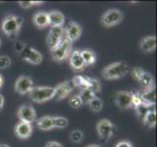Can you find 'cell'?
<instances>
[{"label":"cell","instance_id":"d4e9b609","mask_svg":"<svg viewBox=\"0 0 157 147\" xmlns=\"http://www.w3.org/2000/svg\"><path fill=\"white\" fill-rule=\"evenodd\" d=\"M71 83L74 88H79L81 89L88 88V77H83V76H75L72 79Z\"/></svg>","mask_w":157,"mask_h":147},{"label":"cell","instance_id":"1f68e13d","mask_svg":"<svg viewBox=\"0 0 157 147\" xmlns=\"http://www.w3.org/2000/svg\"><path fill=\"white\" fill-rule=\"evenodd\" d=\"M12 65V61L9 56L7 55H1L0 56V70H5L9 68Z\"/></svg>","mask_w":157,"mask_h":147},{"label":"cell","instance_id":"9c48e42d","mask_svg":"<svg viewBox=\"0 0 157 147\" xmlns=\"http://www.w3.org/2000/svg\"><path fill=\"white\" fill-rule=\"evenodd\" d=\"M17 114L19 119L21 120V122L32 124L36 120V112L31 105H28V104L21 105L18 109Z\"/></svg>","mask_w":157,"mask_h":147},{"label":"cell","instance_id":"30bf717a","mask_svg":"<svg viewBox=\"0 0 157 147\" xmlns=\"http://www.w3.org/2000/svg\"><path fill=\"white\" fill-rule=\"evenodd\" d=\"M32 88H33V81L26 76H21L15 83V90L21 95L29 94Z\"/></svg>","mask_w":157,"mask_h":147},{"label":"cell","instance_id":"5b68a950","mask_svg":"<svg viewBox=\"0 0 157 147\" xmlns=\"http://www.w3.org/2000/svg\"><path fill=\"white\" fill-rule=\"evenodd\" d=\"M123 20V13L117 9H108L102 14L101 23L105 28H111L118 24H120Z\"/></svg>","mask_w":157,"mask_h":147},{"label":"cell","instance_id":"cb8c5ba5","mask_svg":"<svg viewBox=\"0 0 157 147\" xmlns=\"http://www.w3.org/2000/svg\"><path fill=\"white\" fill-rule=\"evenodd\" d=\"M78 96L80 97L81 101H82V104H89L90 101H92L96 97V94L89 88H83L81 89Z\"/></svg>","mask_w":157,"mask_h":147},{"label":"cell","instance_id":"ab89813d","mask_svg":"<svg viewBox=\"0 0 157 147\" xmlns=\"http://www.w3.org/2000/svg\"><path fill=\"white\" fill-rule=\"evenodd\" d=\"M4 84V78L2 77L1 75H0V88H2V85Z\"/></svg>","mask_w":157,"mask_h":147},{"label":"cell","instance_id":"7402d4cb","mask_svg":"<svg viewBox=\"0 0 157 147\" xmlns=\"http://www.w3.org/2000/svg\"><path fill=\"white\" fill-rule=\"evenodd\" d=\"M38 129L41 130H50L54 128L53 125V117L51 116H45L40 118L36 123Z\"/></svg>","mask_w":157,"mask_h":147},{"label":"cell","instance_id":"8fae6325","mask_svg":"<svg viewBox=\"0 0 157 147\" xmlns=\"http://www.w3.org/2000/svg\"><path fill=\"white\" fill-rule=\"evenodd\" d=\"M73 88L74 86L71 83V80L59 84L55 88V96H54V98L57 100H63L71 93Z\"/></svg>","mask_w":157,"mask_h":147},{"label":"cell","instance_id":"6da1fadb","mask_svg":"<svg viewBox=\"0 0 157 147\" xmlns=\"http://www.w3.org/2000/svg\"><path fill=\"white\" fill-rule=\"evenodd\" d=\"M24 19L21 17L14 15H9L5 17L2 24H1V30L5 34L9 39L15 40L19 35V32L21 31V27L23 25Z\"/></svg>","mask_w":157,"mask_h":147},{"label":"cell","instance_id":"d6986e66","mask_svg":"<svg viewBox=\"0 0 157 147\" xmlns=\"http://www.w3.org/2000/svg\"><path fill=\"white\" fill-rule=\"evenodd\" d=\"M140 96H142L143 102L144 104H147L150 107L155 105V103H156V89H155V88L140 92Z\"/></svg>","mask_w":157,"mask_h":147},{"label":"cell","instance_id":"83f0119b","mask_svg":"<svg viewBox=\"0 0 157 147\" xmlns=\"http://www.w3.org/2000/svg\"><path fill=\"white\" fill-rule=\"evenodd\" d=\"M89 107L90 109L93 112H100L101 109H102V106H104V103H102L101 99L99 97H95L93 100L90 101L89 103Z\"/></svg>","mask_w":157,"mask_h":147},{"label":"cell","instance_id":"4fadbf2b","mask_svg":"<svg viewBox=\"0 0 157 147\" xmlns=\"http://www.w3.org/2000/svg\"><path fill=\"white\" fill-rule=\"evenodd\" d=\"M82 28L77 23L73 21H70L66 30V37L71 42L76 41L80 39L81 35H82Z\"/></svg>","mask_w":157,"mask_h":147},{"label":"cell","instance_id":"60d3db41","mask_svg":"<svg viewBox=\"0 0 157 147\" xmlns=\"http://www.w3.org/2000/svg\"><path fill=\"white\" fill-rule=\"evenodd\" d=\"M86 147H101V146L97 145V144H92V145H88V146H86Z\"/></svg>","mask_w":157,"mask_h":147},{"label":"cell","instance_id":"603a6c76","mask_svg":"<svg viewBox=\"0 0 157 147\" xmlns=\"http://www.w3.org/2000/svg\"><path fill=\"white\" fill-rule=\"evenodd\" d=\"M156 121H157V116H156V111L155 110H149L143 119V122L144 126L147 128H154L156 126Z\"/></svg>","mask_w":157,"mask_h":147},{"label":"cell","instance_id":"484cf974","mask_svg":"<svg viewBox=\"0 0 157 147\" xmlns=\"http://www.w3.org/2000/svg\"><path fill=\"white\" fill-rule=\"evenodd\" d=\"M53 125L54 128L58 129H64L68 126V120L64 117H53Z\"/></svg>","mask_w":157,"mask_h":147},{"label":"cell","instance_id":"5bb4252c","mask_svg":"<svg viewBox=\"0 0 157 147\" xmlns=\"http://www.w3.org/2000/svg\"><path fill=\"white\" fill-rule=\"evenodd\" d=\"M69 64L70 67H71L74 71L76 72H81L85 69V63L84 60L81 56V52L80 50H73L71 51L69 55Z\"/></svg>","mask_w":157,"mask_h":147},{"label":"cell","instance_id":"2e32d148","mask_svg":"<svg viewBox=\"0 0 157 147\" xmlns=\"http://www.w3.org/2000/svg\"><path fill=\"white\" fill-rule=\"evenodd\" d=\"M140 48L144 53L153 51L156 48V36L149 35L143 37L140 41Z\"/></svg>","mask_w":157,"mask_h":147},{"label":"cell","instance_id":"52a82bcc","mask_svg":"<svg viewBox=\"0 0 157 147\" xmlns=\"http://www.w3.org/2000/svg\"><path fill=\"white\" fill-rule=\"evenodd\" d=\"M63 27H53L48 32L46 37V43L51 50L55 48L63 39Z\"/></svg>","mask_w":157,"mask_h":147},{"label":"cell","instance_id":"4316f807","mask_svg":"<svg viewBox=\"0 0 157 147\" xmlns=\"http://www.w3.org/2000/svg\"><path fill=\"white\" fill-rule=\"evenodd\" d=\"M88 88L93 91L94 93H98L101 91V84L98 79L95 78H88Z\"/></svg>","mask_w":157,"mask_h":147},{"label":"cell","instance_id":"7bdbcfd3","mask_svg":"<svg viewBox=\"0 0 157 147\" xmlns=\"http://www.w3.org/2000/svg\"><path fill=\"white\" fill-rule=\"evenodd\" d=\"M0 46H1V39H0Z\"/></svg>","mask_w":157,"mask_h":147},{"label":"cell","instance_id":"e0dca14e","mask_svg":"<svg viewBox=\"0 0 157 147\" xmlns=\"http://www.w3.org/2000/svg\"><path fill=\"white\" fill-rule=\"evenodd\" d=\"M48 18H49V26L51 28L63 27L64 24V16L59 11H51L50 13H48Z\"/></svg>","mask_w":157,"mask_h":147},{"label":"cell","instance_id":"f35d334b","mask_svg":"<svg viewBox=\"0 0 157 147\" xmlns=\"http://www.w3.org/2000/svg\"><path fill=\"white\" fill-rule=\"evenodd\" d=\"M4 96L2 94H0V112L3 110V107H4Z\"/></svg>","mask_w":157,"mask_h":147},{"label":"cell","instance_id":"836d02e7","mask_svg":"<svg viewBox=\"0 0 157 147\" xmlns=\"http://www.w3.org/2000/svg\"><path fill=\"white\" fill-rule=\"evenodd\" d=\"M145 72L144 71V69H142L140 67H135L133 68L132 70V77L135 80L139 81L140 80V78L143 77V75L144 74Z\"/></svg>","mask_w":157,"mask_h":147},{"label":"cell","instance_id":"8d00e7d4","mask_svg":"<svg viewBox=\"0 0 157 147\" xmlns=\"http://www.w3.org/2000/svg\"><path fill=\"white\" fill-rule=\"evenodd\" d=\"M115 147H133V144L128 140H121L115 145Z\"/></svg>","mask_w":157,"mask_h":147},{"label":"cell","instance_id":"277c9868","mask_svg":"<svg viewBox=\"0 0 157 147\" xmlns=\"http://www.w3.org/2000/svg\"><path fill=\"white\" fill-rule=\"evenodd\" d=\"M72 48V42L68 39L64 37L63 40L59 43L54 49L51 50V55L53 59L57 62H62L63 60H66L69 57L70 53H71Z\"/></svg>","mask_w":157,"mask_h":147},{"label":"cell","instance_id":"ac0fdd59","mask_svg":"<svg viewBox=\"0 0 157 147\" xmlns=\"http://www.w3.org/2000/svg\"><path fill=\"white\" fill-rule=\"evenodd\" d=\"M32 22L35 27L38 29H44L49 26V18H48V13L45 12H38L34 14Z\"/></svg>","mask_w":157,"mask_h":147},{"label":"cell","instance_id":"f546056e","mask_svg":"<svg viewBox=\"0 0 157 147\" xmlns=\"http://www.w3.org/2000/svg\"><path fill=\"white\" fill-rule=\"evenodd\" d=\"M68 104L69 106L73 108V109H80L82 107V101H81L80 97L78 95H74L72 97L69 98V101H68Z\"/></svg>","mask_w":157,"mask_h":147},{"label":"cell","instance_id":"d6a6232c","mask_svg":"<svg viewBox=\"0 0 157 147\" xmlns=\"http://www.w3.org/2000/svg\"><path fill=\"white\" fill-rule=\"evenodd\" d=\"M142 104H144V102L142 99V96H140V92L132 93V107L136 108Z\"/></svg>","mask_w":157,"mask_h":147},{"label":"cell","instance_id":"ffe728a7","mask_svg":"<svg viewBox=\"0 0 157 147\" xmlns=\"http://www.w3.org/2000/svg\"><path fill=\"white\" fill-rule=\"evenodd\" d=\"M139 84L140 88L143 89V91L148 90L155 88L154 86V79L153 77L148 73H144L143 75V77L140 78V80H139Z\"/></svg>","mask_w":157,"mask_h":147},{"label":"cell","instance_id":"4dcf8cb0","mask_svg":"<svg viewBox=\"0 0 157 147\" xmlns=\"http://www.w3.org/2000/svg\"><path fill=\"white\" fill-rule=\"evenodd\" d=\"M150 106H148V105H147V104H142V105H140V106H138V107H136L135 108V110L137 111V114H138V116L140 118V119H144V117L145 116V114H147L149 110H150Z\"/></svg>","mask_w":157,"mask_h":147},{"label":"cell","instance_id":"d590c367","mask_svg":"<svg viewBox=\"0 0 157 147\" xmlns=\"http://www.w3.org/2000/svg\"><path fill=\"white\" fill-rule=\"evenodd\" d=\"M25 46H26L25 43L17 40V41L15 42V44H14V49H15V51L17 52L18 54H21V52H23V50L25 49Z\"/></svg>","mask_w":157,"mask_h":147},{"label":"cell","instance_id":"74e56055","mask_svg":"<svg viewBox=\"0 0 157 147\" xmlns=\"http://www.w3.org/2000/svg\"><path fill=\"white\" fill-rule=\"evenodd\" d=\"M46 147H63L61 143L57 142V141H48Z\"/></svg>","mask_w":157,"mask_h":147},{"label":"cell","instance_id":"b9f144b4","mask_svg":"<svg viewBox=\"0 0 157 147\" xmlns=\"http://www.w3.org/2000/svg\"><path fill=\"white\" fill-rule=\"evenodd\" d=\"M0 147H10V146L7 144H0Z\"/></svg>","mask_w":157,"mask_h":147},{"label":"cell","instance_id":"ba28073f","mask_svg":"<svg viewBox=\"0 0 157 147\" xmlns=\"http://www.w3.org/2000/svg\"><path fill=\"white\" fill-rule=\"evenodd\" d=\"M20 56L21 59L25 60V61L29 62L30 64H33V65H39L43 61L42 54L39 51H37L36 49H34L33 47L29 46V45H26L25 47L23 52L20 54Z\"/></svg>","mask_w":157,"mask_h":147},{"label":"cell","instance_id":"44dd1931","mask_svg":"<svg viewBox=\"0 0 157 147\" xmlns=\"http://www.w3.org/2000/svg\"><path fill=\"white\" fill-rule=\"evenodd\" d=\"M81 52V56H82L85 66H91V65H94L97 61V56L93 50L91 49H84V50L80 51Z\"/></svg>","mask_w":157,"mask_h":147},{"label":"cell","instance_id":"9a60e30c","mask_svg":"<svg viewBox=\"0 0 157 147\" xmlns=\"http://www.w3.org/2000/svg\"><path fill=\"white\" fill-rule=\"evenodd\" d=\"M32 125L25 122H19L15 126V133L16 135L21 139L29 138L32 133Z\"/></svg>","mask_w":157,"mask_h":147},{"label":"cell","instance_id":"7a4b0ae2","mask_svg":"<svg viewBox=\"0 0 157 147\" xmlns=\"http://www.w3.org/2000/svg\"><path fill=\"white\" fill-rule=\"evenodd\" d=\"M130 72V66L126 62H114L109 65H107L101 71V76L102 78L108 80H118L121 79Z\"/></svg>","mask_w":157,"mask_h":147},{"label":"cell","instance_id":"e575fe53","mask_svg":"<svg viewBox=\"0 0 157 147\" xmlns=\"http://www.w3.org/2000/svg\"><path fill=\"white\" fill-rule=\"evenodd\" d=\"M19 4L21 8L29 9L32 6H39V5L43 4V2L42 1H20Z\"/></svg>","mask_w":157,"mask_h":147},{"label":"cell","instance_id":"f1b7e54d","mask_svg":"<svg viewBox=\"0 0 157 147\" xmlns=\"http://www.w3.org/2000/svg\"><path fill=\"white\" fill-rule=\"evenodd\" d=\"M69 137H70V140H71L72 142L79 143V142H81V141L83 140L84 134L80 129H75V130H72V132L70 133Z\"/></svg>","mask_w":157,"mask_h":147},{"label":"cell","instance_id":"7c38bea8","mask_svg":"<svg viewBox=\"0 0 157 147\" xmlns=\"http://www.w3.org/2000/svg\"><path fill=\"white\" fill-rule=\"evenodd\" d=\"M115 104L120 109L132 108V93L129 91H118L115 94Z\"/></svg>","mask_w":157,"mask_h":147},{"label":"cell","instance_id":"8992f818","mask_svg":"<svg viewBox=\"0 0 157 147\" xmlns=\"http://www.w3.org/2000/svg\"><path fill=\"white\" fill-rule=\"evenodd\" d=\"M97 132L102 142H106L114 133V126L107 119H101L97 124Z\"/></svg>","mask_w":157,"mask_h":147},{"label":"cell","instance_id":"3957f363","mask_svg":"<svg viewBox=\"0 0 157 147\" xmlns=\"http://www.w3.org/2000/svg\"><path fill=\"white\" fill-rule=\"evenodd\" d=\"M29 96L36 103H44L55 96V88L51 86H33L29 92Z\"/></svg>","mask_w":157,"mask_h":147}]
</instances>
